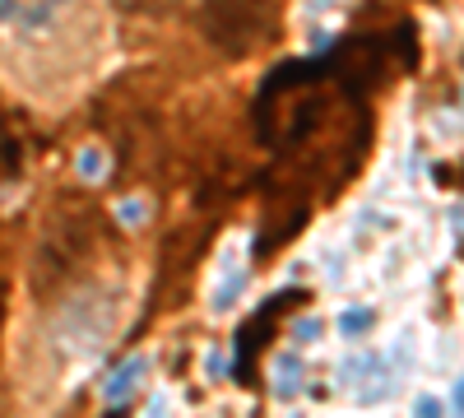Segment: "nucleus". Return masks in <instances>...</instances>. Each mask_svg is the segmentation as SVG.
<instances>
[{
	"label": "nucleus",
	"instance_id": "obj_1",
	"mask_svg": "<svg viewBox=\"0 0 464 418\" xmlns=\"http://www.w3.org/2000/svg\"><path fill=\"white\" fill-rule=\"evenodd\" d=\"M102 228H107L102 209L84 196H65L47 214L43 238H37V251H33V270H28L37 302H52L89 270V260L98 256V242H102Z\"/></svg>",
	"mask_w": 464,
	"mask_h": 418
},
{
	"label": "nucleus",
	"instance_id": "obj_2",
	"mask_svg": "<svg viewBox=\"0 0 464 418\" xmlns=\"http://www.w3.org/2000/svg\"><path fill=\"white\" fill-rule=\"evenodd\" d=\"M200 28L227 61H246L279 43L284 15L275 0H205Z\"/></svg>",
	"mask_w": 464,
	"mask_h": 418
},
{
	"label": "nucleus",
	"instance_id": "obj_3",
	"mask_svg": "<svg viewBox=\"0 0 464 418\" xmlns=\"http://www.w3.org/2000/svg\"><path fill=\"white\" fill-rule=\"evenodd\" d=\"M209 228H172L163 256H159V307H177V302L190 293V275H196V260L205 256Z\"/></svg>",
	"mask_w": 464,
	"mask_h": 418
},
{
	"label": "nucleus",
	"instance_id": "obj_4",
	"mask_svg": "<svg viewBox=\"0 0 464 418\" xmlns=\"http://www.w3.org/2000/svg\"><path fill=\"white\" fill-rule=\"evenodd\" d=\"M177 5L181 0H111V10L126 19H168L177 15Z\"/></svg>",
	"mask_w": 464,
	"mask_h": 418
},
{
	"label": "nucleus",
	"instance_id": "obj_5",
	"mask_svg": "<svg viewBox=\"0 0 464 418\" xmlns=\"http://www.w3.org/2000/svg\"><path fill=\"white\" fill-rule=\"evenodd\" d=\"M0 321H5V275H0Z\"/></svg>",
	"mask_w": 464,
	"mask_h": 418
}]
</instances>
